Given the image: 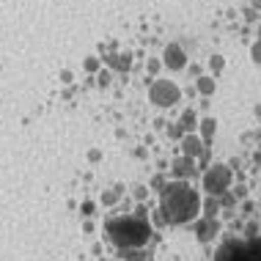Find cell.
<instances>
[{"label": "cell", "instance_id": "obj_1", "mask_svg": "<svg viewBox=\"0 0 261 261\" xmlns=\"http://www.w3.org/2000/svg\"><path fill=\"white\" fill-rule=\"evenodd\" d=\"M201 206H203L201 195L185 179L168 181L160 190V215H162V220L171 225H185V223L198 220Z\"/></svg>", "mask_w": 261, "mask_h": 261}, {"label": "cell", "instance_id": "obj_2", "mask_svg": "<svg viewBox=\"0 0 261 261\" xmlns=\"http://www.w3.org/2000/svg\"><path fill=\"white\" fill-rule=\"evenodd\" d=\"M105 231H108L110 242H116L121 250H138L149 242L151 237V225L149 220L138 215H121V217H110L105 223Z\"/></svg>", "mask_w": 261, "mask_h": 261}, {"label": "cell", "instance_id": "obj_3", "mask_svg": "<svg viewBox=\"0 0 261 261\" xmlns=\"http://www.w3.org/2000/svg\"><path fill=\"white\" fill-rule=\"evenodd\" d=\"M217 261H261V239L250 242H225L217 250Z\"/></svg>", "mask_w": 261, "mask_h": 261}, {"label": "cell", "instance_id": "obj_4", "mask_svg": "<svg viewBox=\"0 0 261 261\" xmlns=\"http://www.w3.org/2000/svg\"><path fill=\"white\" fill-rule=\"evenodd\" d=\"M231 187V168L228 165H220V162H217V165H212L206 173H203V190H206L209 195H223L225 190Z\"/></svg>", "mask_w": 261, "mask_h": 261}, {"label": "cell", "instance_id": "obj_5", "mask_svg": "<svg viewBox=\"0 0 261 261\" xmlns=\"http://www.w3.org/2000/svg\"><path fill=\"white\" fill-rule=\"evenodd\" d=\"M149 99L157 105V108H171L181 99V91L176 83H168V80H154L151 88H149Z\"/></svg>", "mask_w": 261, "mask_h": 261}, {"label": "cell", "instance_id": "obj_6", "mask_svg": "<svg viewBox=\"0 0 261 261\" xmlns=\"http://www.w3.org/2000/svg\"><path fill=\"white\" fill-rule=\"evenodd\" d=\"M181 149H185V157L198 160V157L206 154V143H203L198 135H185V138H181Z\"/></svg>", "mask_w": 261, "mask_h": 261}, {"label": "cell", "instance_id": "obj_7", "mask_svg": "<svg viewBox=\"0 0 261 261\" xmlns=\"http://www.w3.org/2000/svg\"><path fill=\"white\" fill-rule=\"evenodd\" d=\"M195 231H198V239H201V242H209V239L217 237L220 225H217V220H212V217H203V220L195 223Z\"/></svg>", "mask_w": 261, "mask_h": 261}, {"label": "cell", "instance_id": "obj_8", "mask_svg": "<svg viewBox=\"0 0 261 261\" xmlns=\"http://www.w3.org/2000/svg\"><path fill=\"white\" fill-rule=\"evenodd\" d=\"M185 53H181V47L179 44H168V50H165V66H171V69H185Z\"/></svg>", "mask_w": 261, "mask_h": 261}, {"label": "cell", "instance_id": "obj_9", "mask_svg": "<svg viewBox=\"0 0 261 261\" xmlns=\"http://www.w3.org/2000/svg\"><path fill=\"white\" fill-rule=\"evenodd\" d=\"M173 173L179 176V179L193 176V173H195V160H193V157H179V160H173Z\"/></svg>", "mask_w": 261, "mask_h": 261}, {"label": "cell", "instance_id": "obj_10", "mask_svg": "<svg viewBox=\"0 0 261 261\" xmlns=\"http://www.w3.org/2000/svg\"><path fill=\"white\" fill-rule=\"evenodd\" d=\"M179 126L185 129V135H193V129L198 126V118L193 116V110H185V113H181V121H179Z\"/></svg>", "mask_w": 261, "mask_h": 261}, {"label": "cell", "instance_id": "obj_11", "mask_svg": "<svg viewBox=\"0 0 261 261\" xmlns=\"http://www.w3.org/2000/svg\"><path fill=\"white\" fill-rule=\"evenodd\" d=\"M215 129H217V121L215 118H203L201 121V135H203V143H209L215 138Z\"/></svg>", "mask_w": 261, "mask_h": 261}, {"label": "cell", "instance_id": "obj_12", "mask_svg": "<svg viewBox=\"0 0 261 261\" xmlns=\"http://www.w3.org/2000/svg\"><path fill=\"white\" fill-rule=\"evenodd\" d=\"M198 91L203 96L215 94V80H212V77H198Z\"/></svg>", "mask_w": 261, "mask_h": 261}, {"label": "cell", "instance_id": "obj_13", "mask_svg": "<svg viewBox=\"0 0 261 261\" xmlns=\"http://www.w3.org/2000/svg\"><path fill=\"white\" fill-rule=\"evenodd\" d=\"M203 209H206V217H212V220H215V215L220 212V203H217L215 195H209V198H206V203H203Z\"/></svg>", "mask_w": 261, "mask_h": 261}, {"label": "cell", "instance_id": "obj_14", "mask_svg": "<svg viewBox=\"0 0 261 261\" xmlns=\"http://www.w3.org/2000/svg\"><path fill=\"white\" fill-rule=\"evenodd\" d=\"M209 69H212V72H220V69H223V55H212V58H209Z\"/></svg>", "mask_w": 261, "mask_h": 261}, {"label": "cell", "instance_id": "obj_15", "mask_svg": "<svg viewBox=\"0 0 261 261\" xmlns=\"http://www.w3.org/2000/svg\"><path fill=\"white\" fill-rule=\"evenodd\" d=\"M116 201H118V193H116V190H110V193L102 195V203H105V206H113Z\"/></svg>", "mask_w": 261, "mask_h": 261}, {"label": "cell", "instance_id": "obj_16", "mask_svg": "<svg viewBox=\"0 0 261 261\" xmlns=\"http://www.w3.org/2000/svg\"><path fill=\"white\" fill-rule=\"evenodd\" d=\"M168 135H171V138H185V129H181L179 124H173L171 129H168Z\"/></svg>", "mask_w": 261, "mask_h": 261}, {"label": "cell", "instance_id": "obj_17", "mask_svg": "<svg viewBox=\"0 0 261 261\" xmlns=\"http://www.w3.org/2000/svg\"><path fill=\"white\" fill-rule=\"evenodd\" d=\"M253 61L261 63V41H256V44H253Z\"/></svg>", "mask_w": 261, "mask_h": 261}, {"label": "cell", "instance_id": "obj_18", "mask_svg": "<svg viewBox=\"0 0 261 261\" xmlns=\"http://www.w3.org/2000/svg\"><path fill=\"white\" fill-rule=\"evenodd\" d=\"M96 66H99V61H96V58H88V61H86V69H88V72H94Z\"/></svg>", "mask_w": 261, "mask_h": 261}, {"label": "cell", "instance_id": "obj_19", "mask_svg": "<svg viewBox=\"0 0 261 261\" xmlns=\"http://www.w3.org/2000/svg\"><path fill=\"white\" fill-rule=\"evenodd\" d=\"M135 198H146V187H135Z\"/></svg>", "mask_w": 261, "mask_h": 261}, {"label": "cell", "instance_id": "obj_20", "mask_svg": "<svg viewBox=\"0 0 261 261\" xmlns=\"http://www.w3.org/2000/svg\"><path fill=\"white\" fill-rule=\"evenodd\" d=\"M108 80H110V74L108 72H99V83H102V86H108Z\"/></svg>", "mask_w": 261, "mask_h": 261}]
</instances>
